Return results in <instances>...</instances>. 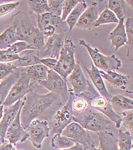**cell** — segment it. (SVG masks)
<instances>
[{
  "mask_svg": "<svg viewBox=\"0 0 133 150\" xmlns=\"http://www.w3.org/2000/svg\"><path fill=\"white\" fill-rule=\"evenodd\" d=\"M19 59L12 62L17 68H25L41 64L38 51L36 50H27L19 54Z\"/></svg>",
  "mask_w": 133,
  "mask_h": 150,
  "instance_id": "ffe728a7",
  "label": "cell"
},
{
  "mask_svg": "<svg viewBox=\"0 0 133 150\" xmlns=\"http://www.w3.org/2000/svg\"><path fill=\"white\" fill-rule=\"evenodd\" d=\"M77 47L71 38L66 37L60 53L57 63L53 71L58 74L67 82V78L74 70L76 64L75 53Z\"/></svg>",
  "mask_w": 133,
  "mask_h": 150,
  "instance_id": "3957f363",
  "label": "cell"
},
{
  "mask_svg": "<svg viewBox=\"0 0 133 150\" xmlns=\"http://www.w3.org/2000/svg\"><path fill=\"white\" fill-rule=\"evenodd\" d=\"M19 59V54H14L8 49L0 50V63H12Z\"/></svg>",
  "mask_w": 133,
  "mask_h": 150,
  "instance_id": "ab89813d",
  "label": "cell"
},
{
  "mask_svg": "<svg viewBox=\"0 0 133 150\" xmlns=\"http://www.w3.org/2000/svg\"><path fill=\"white\" fill-rule=\"evenodd\" d=\"M0 150H17L14 147L12 144L10 143L9 142L6 140V141L0 146Z\"/></svg>",
  "mask_w": 133,
  "mask_h": 150,
  "instance_id": "f6af8a7d",
  "label": "cell"
},
{
  "mask_svg": "<svg viewBox=\"0 0 133 150\" xmlns=\"http://www.w3.org/2000/svg\"><path fill=\"white\" fill-rule=\"evenodd\" d=\"M29 9L37 16L49 12V7L47 0H32L27 1Z\"/></svg>",
  "mask_w": 133,
  "mask_h": 150,
  "instance_id": "1f68e13d",
  "label": "cell"
},
{
  "mask_svg": "<svg viewBox=\"0 0 133 150\" xmlns=\"http://www.w3.org/2000/svg\"><path fill=\"white\" fill-rule=\"evenodd\" d=\"M10 51L14 54H19L27 50H34L27 43L24 41L17 42L8 48Z\"/></svg>",
  "mask_w": 133,
  "mask_h": 150,
  "instance_id": "60d3db41",
  "label": "cell"
},
{
  "mask_svg": "<svg viewBox=\"0 0 133 150\" xmlns=\"http://www.w3.org/2000/svg\"><path fill=\"white\" fill-rule=\"evenodd\" d=\"M20 3L18 2L5 4L0 5V17L7 15L19 7Z\"/></svg>",
  "mask_w": 133,
  "mask_h": 150,
  "instance_id": "b9f144b4",
  "label": "cell"
},
{
  "mask_svg": "<svg viewBox=\"0 0 133 150\" xmlns=\"http://www.w3.org/2000/svg\"><path fill=\"white\" fill-rule=\"evenodd\" d=\"M21 76L17 82L12 87L7 98L3 105L8 108L15 104L17 101L24 99L27 94L34 91L36 83L32 82L29 77L24 70L21 68Z\"/></svg>",
  "mask_w": 133,
  "mask_h": 150,
  "instance_id": "5b68a950",
  "label": "cell"
},
{
  "mask_svg": "<svg viewBox=\"0 0 133 150\" xmlns=\"http://www.w3.org/2000/svg\"><path fill=\"white\" fill-rule=\"evenodd\" d=\"M73 122L78 123L88 131L96 133L108 130V126L111 122L102 113L90 107L87 108L82 113L74 114Z\"/></svg>",
  "mask_w": 133,
  "mask_h": 150,
  "instance_id": "7a4b0ae2",
  "label": "cell"
},
{
  "mask_svg": "<svg viewBox=\"0 0 133 150\" xmlns=\"http://www.w3.org/2000/svg\"><path fill=\"white\" fill-rule=\"evenodd\" d=\"M72 88V92L76 97L83 92L87 88L88 81L81 68L79 62H76L73 71L66 79Z\"/></svg>",
  "mask_w": 133,
  "mask_h": 150,
  "instance_id": "4fadbf2b",
  "label": "cell"
},
{
  "mask_svg": "<svg viewBox=\"0 0 133 150\" xmlns=\"http://www.w3.org/2000/svg\"><path fill=\"white\" fill-rule=\"evenodd\" d=\"M91 108L99 111L114 123L116 128L121 126L122 118L113 110L111 103L100 95L98 91L86 100Z\"/></svg>",
  "mask_w": 133,
  "mask_h": 150,
  "instance_id": "ba28073f",
  "label": "cell"
},
{
  "mask_svg": "<svg viewBox=\"0 0 133 150\" xmlns=\"http://www.w3.org/2000/svg\"><path fill=\"white\" fill-rule=\"evenodd\" d=\"M28 135L27 139L34 147L41 148L43 141L50 136V129L47 120H34L26 129Z\"/></svg>",
  "mask_w": 133,
  "mask_h": 150,
  "instance_id": "30bf717a",
  "label": "cell"
},
{
  "mask_svg": "<svg viewBox=\"0 0 133 150\" xmlns=\"http://www.w3.org/2000/svg\"></svg>",
  "mask_w": 133,
  "mask_h": 150,
  "instance_id": "681fc988",
  "label": "cell"
},
{
  "mask_svg": "<svg viewBox=\"0 0 133 150\" xmlns=\"http://www.w3.org/2000/svg\"><path fill=\"white\" fill-rule=\"evenodd\" d=\"M24 104L19 110L17 115L8 129L6 134L5 140L6 139L7 141L12 144H15L18 142L22 143L28 138L27 132L22 126L20 120L21 110Z\"/></svg>",
  "mask_w": 133,
  "mask_h": 150,
  "instance_id": "7c38bea8",
  "label": "cell"
},
{
  "mask_svg": "<svg viewBox=\"0 0 133 150\" xmlns=\"http://www.w3.org/2000/svg\"><path fill=\"white\" fill-rule=\"evenodd\" d=\"M88 104L85 99L81 97H74L72 102V109L74 112L82 113L88 107Z\"/></svg>",
  "mask_w": 133,
  "mask_h": 150,
  "instance_id": "8d00e7d4",
  "label": "cell"
},
{
  "mask_svg": "<svg viewBox=\"0 0 133 150\" xmlns=\"http://www.w3.org/2000/svg\"><path fill=\"white\" fill-rule=\"evenodd\" d=\"M87 8V5L85 1L80 0V2L75 6L65 20V22L68 26L69 32H71L75 27L81 16Z\"/></svg>",
  "mask_w": 133,
  "mask_h": 150,
  "instance_id": "603a6c76",
  "label": "cell"
},
{
  "mask_svg": "<svg viewBox=\"0 0 133 150\" xmlns=\"http://www.w3.org/2000/svg\"><path fill=\"white\" fill-rule=\"evenodd\" d=\"M57 60L53 58H43L40 59V62L41 64L45 66L48 69L53 70L57 64Z\"/></svg>",
  "mask_w": 133,
  "mask_h": 150,
  "instance_id": "7bdbcfd3",
  "label": "cell"
},
{
  "mask_svg": "<svg viewBox=\"0 0 133 150\" xmlns=\"http://www.w3.org/2000/svg\"><path fill=\"white\" fill-rule=\"evenodd\" d=\"M15 25V24H14ZM17 28V37L18 41L27 42L34 34L38 28L33 24L22 22L21 25H15Z\"/></svg>",
  "mask_w": 133,
  "mask_h": 150,
  "instance_id": "4316f807",
  "label": "cell"
},
{
  "mask_svg": "<svg viewBox=\"0 0 133 150\" xmlns=\"http://www.w3.org/2000/svg\"><path fill=\"white\" fill-rule=\"evenodd\" d=\"M119 150H131L133 148V135L128 131L120 130L118 138Z\"/></svg>",
  "mask_w": 133,
  "mask_h": 150,
  "instance_id": "f546056e",
  "label": "cell"
},
{
  "mask_svg": "<svg viewBox=\"0 0 133 150\" xmlns=\"http://www.w3.org/2000/svg\"><path fill=\"white\" fill-rule=\"evenodd\" d=\"M24 101L25 98H24L9 107L4 108L3 116L0 122V139L3 141H6L5 136L7 130L14 121Z\"/></svg>",
  "mask_w": 133,
  "mask_h": 150,
  "instance_id": "5bb4252c",
  "label": "cell"
},
{
  "mask_svg": "<svg viewBox=\"0 0 133 150\" xmlns=\"http://www.w3.org/2000/svg\"><path fill=\"white\" fill-rule=\"evenodd\" d=\"M99 16L97 2H93L81 16L75 27L90 30L94 28V24Z\"/></svg>",
  "mask_w": 133,
  "mask_h": 150,
  "instance_id": "2e32d148",
  "label": "cell"
},
{
  "mask_svg": "<svg viewBox=\"0 0 133 150\" xmlns=\"http://www.w3.org/2000/svg\"><path fill=\"white\" fill-rule=\"evenodd\" d=\"M64 40L63 36L60 34H55L53 36L48 38L44 47L38 51L40 59L50 58L58 60Z\"/></svg>",
  "mask_w": 133,
  "mask_h": 150,
  "instance_id": "8fae6325",
  "label": "cell"
},
{
  "mask_svg": "<svg viewBox=\"0 0 133 150\" xmlns=\"http://www.w3.org/2000/svg\"><path fill=\"white\" fill-rule=\"evenodd\" d=\"M108 130L97 133L99 149L101 150H119L118 138Z\"/></svg>",
  "mask_w": 133,
  "mask_h": 150,
  "instance_id": "44dd1931",
  "label": "cell"
},
{
  "mask_svg": "<svg viewBox=\"0 0 133 150\" xmlns=\"http://www.w3.org/2000/svg\"></svg>",
  "mask_w": 133,
  "mask_h": 150,
  "instance_id": "f907efd6",
  "label": "cell"
},
{
  "mask_svg": "<svg viewBox=\"0 0 133 150\" xmlns=\"http://www.w3.org/2000/svg\"><path fill=\"white\" fill-rule=\"evenodd\" d=\"M125 4L123 0H109L107 8L116 15L119 20L125 19Z\"/></svg>",
  "mask_w": 133,
  "mask_h": 150,
  "instance_id": "4dcf8cb0",
  "label": "cell"
},
{
  "mask_svg": "<svg viewBox=\"0 0 133 150\" xmlns=\"http://www.w3.org/2000/svg\"><path fill=\"white\" fill-rule=\"evenodd\" d=\"M119 20L117 18L113 12L106 7L102 12L99 15L97 20L96 21L94 24V28L105 25V24H118Z\"/></svg>",
  "mask_w": 133,
  "mask_h": 150,
  "instance_id": "f1b7e54d",
  "label": "cell"
},
{
  "mask_svg": "<svg viewBox=\"0 0 133 150\" xmlns=\"http://www.w3.org/2000/svg\"><path fill=\"white\" fill-rule=\"evenodd\" d=\"M122 124L126 128L127 131L133 134V110L124 111L121 113Z\"/></svg>",
  "mask_w": 133,
  "mask_h": 150,
  "instance_id": "d590c367",
  "label": "cell"
},
{
  "mask_svg": "<svg viewBox=\"0 0 133 150\" xmlns=\"http://www.w3.org/2000/svg\"><path fill=\"white\" fill-rule=\"evenodd\" d=\"M61 135L71 139L76 143L80 144L84 150H91L96 147L90 132L84 129L78 123L72 122L62 132Z\"/></svg>",
  "mask_w": 133,
  "mask_h": 150,
  "instance_id": "52a82bcc",
  "label": "cell"
},
{
  "mask_svg": "<svg viewBox=\"0 0 133 150\" xmlns=\"http://www.w3.org/2000/svg\"><path fill=\"white\" fill-rule=\"evenodd\" d=\"M70 96L65 104L54 114L51 122L52 134H61L62 132L73 122L74 111L72 109V102L75 96L72 91H69Z\"/></svg>",
  "mask_w": 133,
  "mask_h": 150,
  "instance_id": "8992f818",
  "label": "cell"
},
{
  "mask_svg": "<svg viewBox=\"0 0 133 150\" xmlns=\"http://www.w3.org/2000/svg\"><path fill=\"white\" fill-rule=\"evenodd\" d=\"M4 111V107L2 105L0 106V122L1 121L2 118H3V116Z\"/></svg>",
  "mask_w": 133,
  "mask_h": 150,
  "instance_id": "7dc6e473",
  "label": "cell"
},
{
  "mask_svg": "<svg viewBox=\"0 0 133 150\" xmlns=\"http://www.w3.org/2000/svg\"><path fill=\"white\" fill-rule=\"evenodd\" d=\"M62 22H63L62 21V18L53 15L49 12L37 16V28L40 31L49 26H53L56 28Z\"/></svg>",
  "mask_w": 133,
  "mask_h": 150,
  "instance_id": "484cf974",
  "label": "cell"
},
{
  "mask_svg": "<svg viewBox=\"0 0 133 150\" xmlns=\"http://www.w3.org/2000/svg\"><path fill=\"white\" fill-rule=\"evenodd\" d=\"M62 150H84L83 147L80 144L76 143L74 146L68 149H62Z\"/></svg>",
  "mask_w": 133,
  "mask_h": 150,
  "instance_id": "bcb514c9",
  "label": "cell"
},
{
  "mask_svg": "<svg viewBox=\"0 0 133 150\" xmlns=\"http://www.w3.org/2000/svg\"><path fill=\"white\" fill-rule=\"evenodd\" d=\"M45 38L41 31L38 29L32 37L28 40L26 43L31 46L34 50L39 51L44 47Z\"/></svg>",
  "mask_w": 133,
  "mask_h": 150,
  "instance_id": "836d02e7",
  "label": "cell"
},
{
  "mask_svg": "<svg viewBox=\"0 0 133 150\" xmlns=\"http://www.w3.org/2000/svg\"><path fill=\"white\" fill-rule=\"evenodd\" d=\"M109 39L112 46L114 47L115 52L126 45L127 38L125 28V19L119 20L117 26L110 33Z\"/></svg>",
  "mask_w": 133,
  "mask_h": 150,
  "instance_id": "ac0fdd59",
  "label": "cell"
},
{
  "mask_svg": "<svg viewBox=\"0 0 133 150\" xmlns=\"http://www.w3.org/2000/svg\"><path fill=\"white\" fill-rule=\"evenodd\" d=\"M41 31L43 35L44 38H48L51 36H53V35L55 34L56 28L53 26H49L44 28L41 30Z\"/></svg>",
  "mask_w": 133,
  "mask_h": 150,
  "instance_id": "ee69618b",
  "label": "cell"
},
{
  "mask_svg": "<svg viewBox=\"0 0 133 150\" xmlns=\"http://www.w3.org/2000/svg\"><path fill=\"white\" fill-rule=\"evenodd\" d=\"M79 0H65L63 4L62 11V21L65 22L68 16L69 15L72 11L74 10L75 6L77 5Z\"/></svg>",
  "mask_w": 133,
  "mask_h": 150,
  "instance_id": "74e56055",
  "label": "cell"
},
{
  "mask_svg": "<svg viewBox=\"0 0 133 150\" xmlns=\"http://www.w3.org/2000/svg\"><path fill=\"white\" fill-rule=\"evenodd\" d=\"M24 69L31 81L36 84L46 80L47 78L48 69L41 64L27 67Z\"/></svg>",
  "mask_w": 133,
  "mask_h": 150,
  "instance_id": "7402d4cb",
  "label": "cell"
},
{
  "mask_svg": "<svg viewBox=\"0 0 133 150\" xmlns=\"http://www.w3.org/2000/svg\"><path fill=\"white\" fill-rule=\"evenodd\" d=\"M48 6L49 7V13L53 15L62 17V11L64 0H48Z\"/></svg>",
  "mask_w": 133,
  "mask_h": 150,
  "instance_id": "e575fe53",
  "label": "cell"
},
{
  "mask_svg": "<svg viewBox=\"0 0 133 150\" xmlns=\"http://www.w3.org/2000/svg\"><path fill=\"white\" fill-rule=\"evenodd\" d=\"M110 103L113 109L116 113L117 112H122L133 110V100L124 96L120 95L112 96Z\"/></svg>",
  "mask_w": 133,
  "mask_h": 150,
  "instance_id": "cb8c5ba5",
  "label": "cell"
},
{
  "mask_svg": "<svg viewBox=\"0 0 133 150\" xmlns=\"http://www.w3.org/2000/svg\"><path fill=\"white\" fill-rule=\"evenodd\" d=\"M21 68H18L0 83V106L3 104L10 90L21 76Z\"/></svg>",
  "mask_w": 133,
  "mask_h": 150,
  "instance_id": "d6986e66",
  "label": "cell"
},
{
  "mask_svg": "<svg viewBox=\"0 0 133 150\" xmlns=\"http://www.w3.org/2000/svg\"><path fill=\"white\" fill-rule=\"evenodd\" d=\"M18 41L17 28L13 25L0 35V50H6Z\"/></svg>",
  "mask_w": 133,
  "mask_h": 150,
  "instance_id": "d4e9b609",
  "label": "cell"
},
{
  "mask_svg": "<svg viewBox=\"0 0 133 150\" xmlns=\"http://www.w3.org/2000/svg\"><path fill=\"white\" fill-rule=\"evenodd\" d=\"M85 70L98 92L101 96L110 102L112 96L108 91L104 80L100 74L99 70L93 65V64H91L90 68L88 69L86 67Z\"/></svg>",
  "mask_w": 133,
  "mask_h": 150,
  "instance_id": "e0dca14e",
  "label": "cell"
},
{
  "mask_svg": "<svg viewBox=\"0 0 133 150\" xmlns=\"http://www.w3.org/2000/svg\"><path fill=\"white\" fill-rule=\"evenodd\" d=\"M125 28L127 38L126 47L127 56L130 57L133 51V18H128L125 22Z\"/></svg>",
  "mask_w": 133,
  "mask_h": 150,
  "instance_id": "d6a6232c",
  "label": "cell"
},
{
  "mask_svg": "<svg viewBox=\"0 0 133 150\" xmlns=\"http://www.w3.org/2000/svg\"><path fill=\"white\" fill-rule=\"evenodd\" d=\"M75 144L76 143L71 139L61 134L53 135L51 140V146L53 148L65 149L73 147Z\"/></svg>",
  "mask_w": 133,
  "mask_h": 150,
  "instance_id": "83f0119b",
  "label": "cell"
},
{
  "mask_svg": "<svg viewBox=\"0 0 133 150\" xmlns=\"http://www.w3.org/2000/svg\"><path fill=\"white\" fill-rule=\"evenodd\" d=\"M21 110L20 120L24 130L36 118L44 117L46 113L48 117L52 115V109L58 110L65 102L57 94L50 92L46 94H39L34 91L27 94Z\"/></svg>",
  "mask_w": 133,
  "mask_h": 150,
  "instance_id": "6da1fadb",
  "label": "cell"
},
{
  "mask_svg": "<svg viewBox=\"0 0 133 150\" xmlns=\"http://www.w3.org/2000/svg\"><path fill=\"white\" fill-rule=\"evenodd\" d=\"M99 72L103 80L105 81L111 87L126 90L129 86L131 78L128 75L118 73L113 71L104 72L99 70Z\"/></svg>",
  "mask_w": 133,
  "mask_h": 150,
  "instance_id": "9a60e30c",
  "label": "cell"
},
{
  "mask_svg": "<svg viewBox=\"0 0 133 150\" xmlns=\"http://www.w3.org/2000/svg\"><path fill=\"white\" fill-rule=\"evenodd\" d=\"M17 68L12 63H0V80H3Z\"/></svg>",
  "mask_w": 133,
  "mask_h": 150,
  "instance_id": "f35d334b",
  "label": "cell"
},
{
  "mask_svg": "<svg viewBox=\"0 0 133 150\" xmlns=\"http://www.w3.org/2000/svg\"><path fill=\"white\" fill-rule=\"evenodd\" d=\"M38 84L50 91V92L58 95L65 103L69 97L70 93L66 82L53 70L48 69L46 80Z\"/></svg>",
  "mask_w": 133,
  "mask_h": 150,
  "instance_id": "9c48e42d",
  "label": "cell"
},
{
  "mask_svg": "<svg viewBox=\"0 0 133 150\" xmlns=\"http://www.w3.org/2000/svg\"><path fill=\"white\" fill-rule=\"evenodd\" d=\"M4 142H5L3 141L0 139V146L2 145V144L4 143Z\"/></svg>",
  "mask_w": 133,
  "mask_h": 150,
  "instance_id": "c3c4849f",
  "label": "cell"
},
{
  "mask_svg": "<svg viewBox=\"0 0 133 150\" xmlns=\"http://www.w3.org/2000/svg\"><path fill=\"white\" fill-rule=\"evenodd\" d=\"M79 44L87 50L94 65L99 70L107 72L110 71H116L122 67V62L115 55L105 56L100 53L97 48L91 46L84 39L79 40Z\"/></svg>",
  "mask_w": 133,
  "mask_h": 150,
  "instance_id": "277c9868",
  "label": "cell"
}]
</instances>
